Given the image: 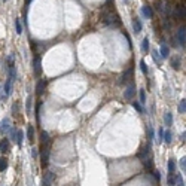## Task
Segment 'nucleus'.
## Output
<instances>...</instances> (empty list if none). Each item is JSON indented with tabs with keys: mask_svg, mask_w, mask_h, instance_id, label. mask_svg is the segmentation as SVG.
<instances>
[{
	"mask_svg": "<svg viewBox=\"0 0 186 186\" xmlns=\"http://www.w3.org/2000/svg\"><path fill=\"white\" fill-rule=\"evenodd\" d=\"M139 92H140V101L142 103H146V91L145 89H140Z\"/></svg>",
	"mask_w": 186,
	"mask_h": 186,
	"instance_id": "nucleus-31",
	"label": "nucleus"
},
{
	"mask_svg": "<svg viewBox=\"0 0 186 186\" xmlns=\"http://www.w3.org/2000/svg\"><path fill=\"white\" fill-rule=\"evenodd\" d=\"M174 170H176V161L170 159L168 161V173H174Z\"/></svg>",
	"mask_w": 186,
	"mask_h": 186,
	"instance_id": "nucleus-24",
	"label": "nucleus"
},
{
	"mask_svg": "<svg viewBox=\"0 0 186 186\" xmlns=\"http://www.w3.org/2000/svg\"><path fill=\"white\" fill-rule=\"evenodd\" d=\"M6 168H8V159L2 156V158H0V171L3 173V171H4Z\"/></svg>",
	"mask_w": 186,
	"mask_h": 186,
	"instance_id": "nucleus-21",
	"label": "nucleus"
},
{
	"mask_svg": "<svg viewBox=\"0 0 186 186\" xmlns=\"http://www.w3.org/2000/svg\"><path fill=\"white\" fill-rule=\"evenodd\" d=\"M52 180H54V174H52L51 171H48V173L43 176V182H42V185L43 186H51L52 185Z\"/></svg>",
	"mask_w": 186,
	"mask_h": 186,
	"instance_id": "nucleus-10",
	"label": "nucleus"
},
{
	"mask_svg": "<svg viewBox=\"0 0 186 186\" xmlns=\"http://www.w3.org/2000/svg\"><path fill=\"white\" fill-rule=\"evenodd\" d=\"M33 64H34V76H36V77H40V74H42V61H40V55H36Z\"/></svg>",
	"mask_w": 186,
	"mask_h": 186,
	"instance_id": "nucleus-7",
	"label": "nucleus"
},
{
	"mask_svg": "<svg viewBox=\"0 0 186 186\" xmlns=\"http://www.w3.org/2000/svg\"><path fill=\"white\" fill-rule=\"evenodd\" d=\"M153 176H155V179H156V180H161V174H159L158 171H153Z\"/></svg>",
	"mask_w": 186,
	"mask_h": 186,
	"instance_id": "nucleus-37",
	"label": "nucleus"
},
{
	"mask_svg": "<svg viewBox=\"0 0 186 186\" xmlns=\"http://www.w3.org/2000/svg\"><path fill=\"white\" fill-rule=\"evenodd\" d=\"M15 30H16V34H21L22 33V26H21V21L18 18L15 20Z\"/></svg>",
	"mask_w": 186,
	"mask_h": 186,
	"instance_id": "nucleus-22",
	"label": "nucleus"
},
{
	"mask_svg": "<svg viewBox=\"0 0 186 186\" xmlns=\"http://www.w3.org/2000/svg\"><path fill=\"white\" fill-rule=\"evenodd\" d=\"M152 55H153V60L158 63V61H159V58H158V52H156V51H153V52H152Z\"/></svg>",
	"mask_w": 186,
	"mask_h": 186,
	"instance_id": "nucleus-36",
	"label": "nucleus"
},
{
	"mask_svg": "<svg viewBox=\"0 0 186 186\" xmlns=\"http://www.w3.org/2000/svg\"><path fill=\"white\" fill-rule=\"evenodd\" d=\"M161 57H164V58H167L168 55H170V49H168V46L167 45H161Z\"/></svg>",
	"mask_w": 186,
	"mask_h": 186,
	"instance_id": "nucleus-19",
	"label": "nucleus"
},
{
	"mask_svg": "<svg viewBox=\"0 0 186 186\" xmlns=\"http://www.w3.org/2000/svg\"><path fill=\"white\" fill-rule=\"evenodd\" d=\"M183 15H185V10H183L182 8H177L176 12H174V16H176V18H183Z\"/></svg>",
	"mask_w": 186,
	"mask_h": 186,
	"instance_id": "nucleus-28",
	"label": "nucleus"
},
{
	"mask_svg": "<svg viewBox=\"0 0 186 186\" xmlns=\"http://www.w3.org/2000/svg\"><path fill=\"white\" fill-rule=\"evenodd\" d=\"M171 139H173V134L170 131H164V142L165 143H171Z\"/></svg>",
	"mask_w": 186,
	"mask_h": 186,
	"instance_id": "nucleus-23",
	"label": "nucleus"
},
{
	"mask_svg": "<svg viewBox=\"0 0 186 186\" xmlns=\"http://www.w3.org/2000/svg\"><path fill=\"white\" fill-rule=\"evenodd\" d=\"M22 140H24V134H22V131H16V139H15V142H16V145L18 146H22Z\"/></svg>",
	"mask_w": 186,
	"mask_h": 186,
	"instance_id": "nucleus-20",
	"label": "nucleus"
},
{
	"mask_svg": "<svg viewBox=\"0 0 186 186\" xmlns=\"http://www.w3.org/2000/svg\"><path fill=\"white\" fill-rule=\"evenodd\" d=\"M164 121H165V125H167V127H171V124H173V115H171L170 112H167V113L164 115Z\"/></svg>",
	"mask_w": 186,
	"mask_h": 186,
	"instance_id": "nucleus-16",
	"label": "nucleus"
},
{
	"mask_svg": "<svg viewBox=\"0 0 186 186\" xmlns=\"http://www.w3.org/2000/svg\"><path fill=\"white\" fill-rule=\"evenodd\" d=\"M186 112V100L183 98L180 103H179V113H185Z\"/></svg>",
	"mask_w": 186,
	"mask_h": 186,
	"instance_id": "nucleus-27",
	"label": "nucleus"
},
{
	"mask_svg": "<svg viewBox=\"0 0 186 186\" xmlns=\"http://www.w3.org/2000/svg\"><path fill=\"white\" fill-rule=\"evenodd\" d=\"M176 182H177V174L176 173H168V185L176 186Z\"/></svg>",
	"mask_w": 186,
	"mask_h": 186,
	"instance_id": "nucleus-14",
	"label": "nucleus"
},
{
	"mask_svg": "<svg viewBox=\"0 0 186 186\" xmlns=\"http://www.w3.org/2000/svg\"><path fill=\"white\" fill-rule=\"evenodd\" d=\"M140 69H142V72L145 74H148V66H146V63H145L143 60L140 61Z\"/></svg>",
	"mask_w": 186,
	"mask_h": 186,
	"instance_id": "nucleus-32",
	"label": "nucleus"
},
{
	"mask_svg": "<svg viewBox=\"0 0 186 186\" xmlns=\"http://www.w3.org/2000/svg\"><path fill=\"white\" fill-rule=\"evenodd\" d=\"M32 101H33V98L28 95V97H27V101H26V109H27V112L32 110V106H33V104H32Z\"/></svg>",
	"mask_w": 186,
	"mask_h": 186,
	"instance_id": "nucleus-29",
	"label": "nucleus"
},
{
	"mask_svg": "<svg viewBox=\"0 0 186 186\" xmlns=\"http://www.w3.org/2000/svg\"><path fill=\"white\" fill-rule=\"evenodd\" d=\"M158 142H164V128H159L158 130Z\"/></svg>",
	"mask_w": 186,
	"mask_h": 186,
	"instance_id": "nucleus-30",
	"label": "nucleus"
},
{
	"mask_svg": "<svg viewBox=\"0 0 186 186\" xmlns=\"http://www.w3.org/2000/svg\"><path fill=\"white\" fill-rule=\"evenodd\" d=\"M40 159H42V165L46 167L49 162V145H42L40 148Z\"/></svg>",
	"mask_w": 186,
	"mask_h": 186,
	"instance_id": "nucleus-2",
	"label": "nucleus"
},
{
	"mask_svg": "<svg viewBox=\"0 0 186 186\" xmlns=\"http://www.w3.org/2000/svg\"><path fill=\"white\" fill-rule=\"evenodd\" d=\"M143 15H145L146 18H152V16H153V12H152V8H150V6H148V4L143 6Z\"/></svg>",
	"mask_w": 186,
	"mask_h": 186,
	"instance_id": "nucleus-15",
	"label": "nucleus"
},
{
	"mask_svg": "<svg viewBox=\"0 0 186 186\" xmlns=\"http://www.w3.org/2000/svg\"><path fill=\"white\" fill-rule=\"evenodd\" d=\"M134 94H136V86H134V83L131 82V83L128 85V88L125 89V94H124V97H125L127 100H131V98L134 97Z\"/></svg>",
	"mask_w": 186,
	"mask_h": 186,
	"instance_id": "nucleus-8",
	"label": "nucleus"
},
{
	"mask_svg": "<svg viewBox=\"0 0 186 186\" xmlns=\"http://www.w3.org/2000/svg\"><path fill=\"white\" fill-rule=\"evenodd\" d=\"M133 80V69H128V70H125L124 73L121 74V77H119V85H127V83H130Z\"/></svg>",
	"mask_w": 186,
	"mask_h": 186,
	"instance_id": "nucleus-3",
	"label": "nucleus"
},
{
	"mask_svg": "<svg viewBox=\"0 0 186 186\" xmlns=\"http://www.w3.org/2000/svg\"><path fill=\"white\" fill-rule=\"evenodd\" d=\"M133 107L139 112V113H143V112H145V109L142 107V103H139V101H133Z\"/></svg>",
	"mask_w": 186,
	"mask_h": 186,
	"instance_id": "nucleus-25",
	"label": "nucleus"
},
{
	"mask_svg": "<svg viewBox=\"0 0 186 186\" xmlns=\"http://www.w3.org/2000/svg\"><path fill=\"white\" fill-rule=\"evenodd\" d=\"M179 167H180V168L185 171V168H186V158H185V156L180 159V162H179Z\"/></svg>",
	"mask_w": 186,
	"mask_h": 186,
	"instance_id": "nucleus-33",
	"label": "nucleus"
},
{
	"mask_svg": "<svg viewBox=\"0 0 186 186\" xmlns=\"http://www.w3.org/2000/svg\"><path fill=\"white\" fill-rule=\"evenodd\" d=\"M30 2H32V0H27V2H26V8H27V6L30 4Z\"/></svg>",
	"mask_w": 186,
	"mask_h": 186,
	"instance_id": "nucleus-38",
	"label": "nucleus"
},
{
	"mask_svg": "<svg viewBox=\"0 0 186 186\" xmlns=\"http://www.w3.org/2000/svg\"><path fill=\"white\" fill-rule=\"evenodd\" d=\"M45 88H46V80H39L36 85V94L37 95H42L45 92Z\"/></svg>",
	"mask_w": 186,
	"mask_h": 186,
	"instance_id": "nucleus-11",
	"label": "nucleus"
},
{
	"mask_svg": "<svg viewBox=\"0 0 186 186\" xmlns=\"http://www.w3.org/2000/svg\"><path fill=\"white\" fill-rule=\"evenodd\" d=\"M10 92H12V80H10V79H6V82H4V88H3V95H2V98H3V100H6V98L10 95Z\"/></svg>",
	"mask_w": 186,
	"mask_h": 186,
	"instance_id": "nucleus-4",
	"label": "nucleus"
},
{
	"mask_svg": "<svg viewBox=\"0 0 186 186\" xmlns=\"http://www.w3.org/2000/svg\"><path fill=\"white\" fill-rule=\"evenodd\" d=\"M142 51L143 52H148L149 51V39H143V42H142Z\"/></svg>",
	"mask_w": 186,
	"mask_h": 186,
	"instance_id": "nucleus-26",
	"label": "nucleus"
},
{
	"mask_svg": "<svg viewBox=\"0 0 186 186\" xmlns=\"http://www.w3.org/2000/svg\"><path fill=\"white\" fill-rule=\"evenodd\" d=\"M133 28L136 33H140L142 32V21L139 18H133Z\"/></svg>",
	"mask_w": 186,
	"mask_h": 186,
	"instance_id": "nucleus-13",
	"label": "nucleus"
},
{
	"mask_svg": "<svg viewBox=\"0 0 186 186\" xmlns=\"http://www.w3.org/2000/svg\"><path fill=\"white\" fill-rule=\"evenodd\" d=\"M177 40H179V43L182 45V46H185V42H186V27L185 24L179 28V32H177Z\"/></svg>",
	"mask_w": 186,
	"mask_h": 186,
	"instance_id": "nucleus-6",
	"label": "nucleus"
},
{
	"mask_svg": "<svg viewBox=\"0 0 186 186\" xmlns=\"http://www.w3.org/2000/svg\"><path fill=\"white\" fill-rule=\"evenodd\" d=\"M177 186H185V182L182 180V177H180V176H177Z\"/></svg>",
	"mask_w": 186,
	"mask_h": 186,
	"instance_id": "nucleus-35",
	"label": "nucleus"
},
{
	"mask_svg": "<svg viewBox=\"0 0 186 186\" xmlns=\"http://www.w3.org/2000/svg\"><path fill=\"white\" fill-rule=\"evenodd\" d=\"M10 128H12V127H10V119H9V118H4V119L0 122V133H2V134H6Z\"/></svg>",
	"mask_w": 186,
	"mask_h": 186,
	"instance_id": "nucleus-5",
	"label": "nucleus"
},
{
	"mask_svg": "<svg viewBox=\"0 0 186 186\" xmlns=\"http://www.w3.org/2000/svg\"><path fill=\"white\" fill-rule=\"evenodd\" d=\"M27 136H28V142H30V143H33V142H34V128H33L32 125H28Z\"/></svg>",
	"mask_w": 186,
	"mask_h": 186,
	"instance_id": "nucleus-17",
	"label": "nucleus"
},
{
	"mask_svg": "<svg viewBox=\"0 0 186 186\" xmlns=\"http://www.w3.org/2000/svg\"><path fill=\"white\" fill-rule=\"evenodd\" d=\"M10 149V142H9V139H3L2 142H0V152H8Z\"/></svg>",
	"mask_w": 186,
	"mask_h": 186,
	"instance_id": "nucleus-12",
	"label": "nucleus"
},
{
	"mask_svg": "<svg viewBox=\"0 0 186 186\" xmlns=\"http://www.w3.org/2000/svg\"><path fill=\"white\" fill-rule=\"evenodd\" d=\"M180 66H182V58L179 55H174L171 57V67L174 70H180Z\"/></svg>",
	"mask_w": 186,
	"mask_h": 186,
	"instance_id": "nucleus-9",
	"label": "nucleus"
},
{
	"mask_svg": "<svg viewBox=\"0 0 186 186\" xmlns=\"http://www.w3.org/2000/svg\"><path fill=\"white\" fill-rule=\"evenodd\" d=\"M10 137H12L14 140L16 139V130H15V128H12V130H10Z\"/></svg>",
	"mask_w": 186,
	"mask_h": 186,
	"instance_id": "nucleus-34",
	"label": "nucleus"
},
{
	"mask_svg": "<svg viewBox=\"0 0 186 186\" xmlns=\"http://www.w3.org/2000/svg\"><path fill=\"white\" fill-rule=\"evenodd\" d=\"M40 137H42V145H49L51 139H49V134L46 131H42L40 133Z\"/></svg>",
	"mask_w": 186,
	"mask_h": 186,
	"instance_id": "nucleus-18",
	"label": "nucleus"
},
{
	"mask_svg": "<svg viewBox=\"0 0 186 186\" xmlns=\"http://www.w3.org/2000/svg\"><path fill=\"white\" fill-rule=\"evenodd\" d=\"M101 21L106 26H119V16L113 12H103L101 14Z\"/></svg>",
	"mask_w": 186,
	"mask_h": 186,
	"instance_id": "nucleus-1",
	"label": "nucleus"
}]
</instances>
